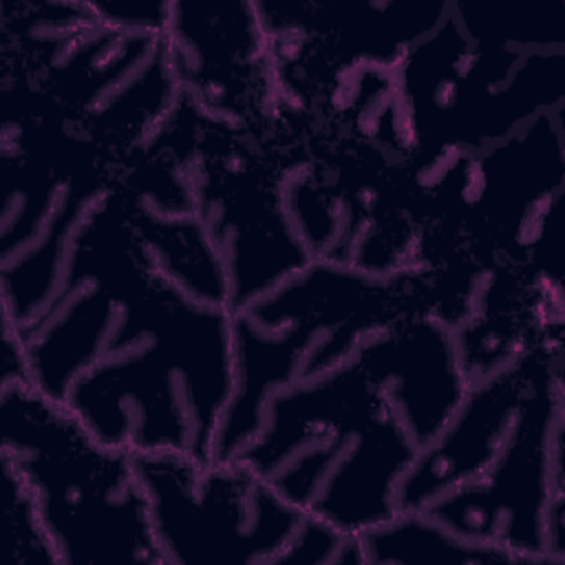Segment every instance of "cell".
Masks as SVG:
<instances>
[{
	"label": "cell",
	"mask_w": 565,
	"mask_h": 565,
	"mask_svg": "<svg viewBox=\"0 0 565 565\" xmlns=\"http://www.w3.org/2000/svg\"><path fill=\"white\" fill-rule=\"evenodd\" d=\"M18 335L31 386L66 404L102 444L214 457L234 393L230 309L157 274L119 188L75 234L51 307Z\"/></svg>",
	"instance_id": "obj_1"
},
{
	"label": "cell",
	"mask_w": 565,
	"mask_h": 565,
	"mask_svg": "<svg viewBox=\"0 0 565 565\" xmlns=\"http://www.w3.org/2000/svg\"><path fill=\"white\" fill-rule=\"evenodd\" d=\"M236 457L302 516L362 536L399 512L397 486L417 448L351 360L276 391Z\"/></svg>",
	"instance_id": "obj_2"
},
{
	"label": "cell",
	"mask_w": 565,
	"mask_h": 565,
	"mask_svg": "<svg viewBox=\"0 0 565 565\" xmlns=\"http://www.w3.org/2000/svg\"><path fill=\"white\" fill-rule=\"evenodd\" d=\"M0 457L33 492L62 565H166L135 455L31 384L0 388Z\"/></svg>",
	"instance_id": "obj_3"
},
{
	"label": "cell",
	"mask_w": 565,
	"mask_h": 565,
	"mask_svg": "<svg viewBox=\"0 0 565 565\" xmlns=\"http://www.w3.org/2000/svg\"><path fill=\"white\" fill-rule=\"evenodd\" d=\"M408 311L417 307L406 271L382 280L324 263L230 311L234 393L212 459H234L254 439L276 391L349 364L371 333Z\"/></svg>",
	"instance_id": "obj_4"
},
{
	"label": "cell",
	"mask_w": 565,
	"mask_h": 565,
	"mask_svg": "<svg viewBox=\"0 0 565 565\" xmlns=\"http://www.w3.org/2000/svg\"><path fill=\"white\" fill-rule=\"evenodd\" d=\"M117 163L51 117L2 121V318L33 324L62 289L75 234Z\"/></svg>",
	"instance_id": "obj_5"
},
{
	"label": "cell",
	"mask_w": 565,
	"mask_h": 565,
	"mask_svg": "<svg viewBox=\"0 0 565 565\" xmlns=\"http://www.w3.org/2000/svg\"><path fill=\"white\" fill-rule=\"evenodd\" d=\"M157 137L183 159L194 216L227 276L230 311L311 263L285 207L287 166L265 141L203 115L185 95Z\"/></svg>",
	"instance_id": "obj_6"
},
{
	"label": "cell",
	"mask_w": 565,
	"mask_h": 565,
	"mask_svg": "<svg viewBox=\"0 0 565 565\" xmlns=\"http://www.w3.org/2000/svg\"><path fill=\"white\" fill-rule=\"evenodd\" d=\"M415 152H481L565 108V49L521 53L472 40L450 9L395 66Z\"/></svg>",
	"instance_id": "obj_7"
},
{
	"label": "cell",
	"mask_w": 565,
	"mask_h": 565,
	"mask_svg": "<svg viewBox=\"0 0 565 565\" xmlns=\"http://www.w3.org/2000/svg\"><path fill=\"white\" fill-rule=\"evenodd\" d=\"M563 353L536 375L490 468L422 512L463 539L501 547L523 565L565 563Z\"/></svg>",
	"instance_id": "obj_8"
},
{
	"label": "cell",
	"mask_w": 565,
	"mask_h": 565,
	"mask_svg": "<svg viewBox=\"0 0 565 565\" xmlns=\"http://www.w3.org/2000/svg\"><path fill=\"white\" fill-rule=\"evenodd\" d=\"M166 565H274L302 514L241 457L135 455Z\"/></svg>",
	"instance_id": "obj_9"
},
{
	"label": "cell",
	"mask_w": 565,
	"mask_h": 565,
	"mask_svg": "<svg viewBox=\"0 0 565 565\" xmlns=\"http://www.w3.org/2000/svg\"><path fill=\"white\" fill-rule=\"evenodd\" d=\"M166 44L181 93L203 115L260 141L280 124L285 106L256 0H170Z\"/></svg>",
	"instance_id": "obj_10"
},
{
	"label": "cell",
	"mask_w": 565,
	"mask_h": 565,
	"mask_svg": "<svg viewBox=\"0 0 565 565\" xmlns=\"http://www.w3.org/2000/svg\"><path fill=\"white\" fill-rule=\"evenodd\" d=\"M561 340H545L499 373L468 386L448 424L417 450L397 486L399 512H417L481 477L508 441L541 369L561 355Z\"/></svg>",
	"instance_id": "obj_11"
},
{
	"label": "cell",
	"mask_w": 565,
	"mask_h": 565,
	"mask_svg": "<svg viewBox=\"0 0 565 565\" xmlns=\"http://www.w3.org/2000/svg\"><path fill=\"white\" fill-rule=\"evenodd\" d=\"M353 364L384 397L417 450L448 424L470 386L455 331L419 311L402 313L371 333Z\"/></svg>",
	"instance_id": "obj_12"
},
{
	"label": "cell",
	"mask_w": 565,
	"mask_h": 565,
	"mask_svg": "<svg viewBox=\"0 0 565 565\" xmlns=\"http://www.w3.org/2000/svg\"><path fill=\"white\" fill-rule=\"evenodd\" d=\"M130 216L139 243L161 278L201 305L230 309L223 263L194 214H154L130 201Z\"/></svg>",
	"instance_id": "obj_13"
},
{
	"label": "cell",
	"mask_w": 565,
	"mask_h": 565,
	"mask_svg": "<svg viewBox=\"0 0 565 565\" xmlns=\"http://www.w3.org/2000/svg\"><path fill=\"white\" fill-rule=\"evenodd\" d=\"M360 539L366 565H523L514 554L463 539L422 510L397 512Z\"/></svg>",
	"instance_id": "obj_14"
},
{
	"label": "cell",
	"mask_w": 565,
	"mask_h": 565,
	"mask_svg": "<svg viewBox=\"0 0 565 565\" xmlns=\"http://www.w3.org/2000/svg\"><path fill=\"white\" fill-rule=\"evenodd\" d=\"M450 13L459 26L479 42L521 53L565 49L561 0H503L479 4L450 0Z\"/></svg>",
	"instance_id": "obj_15"
},
{
	"label": "cell",
	"mask_w": 565,
	"mask_h": 565,
	"mask_svg": "<svg viewBox=\"0 0 565 565\" xmlns=\"http://www.w3.org/2000/svg\"><path fill=\"white\" fill-rule=\"evenodd\" d=\"M2 492L9 561L13 565H62L40 516L33 492L4 459Z\"/></svg>",
	"instance_id": "obj_16"
},
{
	"label": "cell",
	"mask_w": 565,
	"mask_h": 565,
	"mask_svg": "<svg viewBox=\"0 0 565 565\" xmlns=\"http://www.w3.org/2000/svg\"><path fill=\"white\" fill-rule=\"evenodd\" d=\"M274 565H366L362 539L302 516Z\"/></svg>",
	"instance_id": "obj_17"
},
{
	"label": "cell",
	"mask_w": 565,
	"mask_h": 565,
	"mask_svg": "<svg viewBox=\"0 0 565 565\" xmlns=\"http://www.w3.org/2000/svg\"><path fill=\"white\" fill-rule=\"evenodd\" d=\"M95 15L117 29L163 35L170 20L166 0H88Z\"/></svg>",
	"instance_id": "obj_18"
},
{
	"label": "cell",
	"mask_w": 565,
	"mask_h": 565,
	"mask_svg": "<svg viewBox=\"0 0 565 565\" xmlns=\"http://www.w3.org/2000/svg\"><path fill=\"white\" fill-rule=\"evenodd\" d=\"M11 384H31L29 360L24 353V344L15 331V327L2 318V386Z\"/></svg>",
	"instance_id": "obj_19"
}]
</instances>
